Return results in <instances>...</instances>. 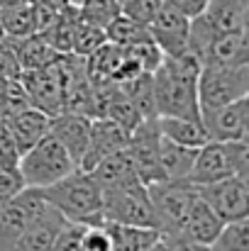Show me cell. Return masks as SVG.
<instances>
[{
	"label": "cell",
	"instance_id": "6da1fadb",
	"mask_svg": "<svg viewBox=\"0 0 249 251\" xmlns=\"http://www.w3.org/2000/svg\"><path fill=\"white\" fill-rule=\"evenodd\" d=\"M203 64L188 49L164 56L162 64L152 74L154 83V102L159 117H193L200 120L198 105V74Z\"/></svg>",
	"mask_w": 249,
	"mask_h": 251
},
{
	"label": "cell",
	"instance_id": "7a4b0ae2",
	"mask_svg": "<svg viewBox=\"0 0 249 251\" xmlns=\"http://www.w3.org/2000/svg\"><path fill=\"white\" fill-rule=\"evenodd\" d=\"M37 190L52 207H56L71 222H83V225L103 222V217H100L103 190L93 180V176L81 168H76L69 176H64L61 180H56L47 188H37Z\"/></svg>",
	"mask_w": 249,
	"mask_h": 251
},
{
	"label": "cell",
	"instance_id": "3957f363",
	"mask_svg": "<svg viewBox=\"0 0 249 251\" xmlns=\"http://www.w3.org/2000/svg\"><path fill=\"white\" fill-rule=\"evenodd\" d=\"M17 168L27 188H47L76 171V164L69 156V151L47 132L34 147L22 151Z\"/></svg>",
	"mask_w": 249,
	"mask_h": 251
},
{
	"label": "cell",
	"instance_id": "277c9868",
	"mask_svg": "<svg viewBox=\"0 0 249 251\" xmlns=\"http://www.w3.org/2000/svg\"><path fill=\"white\" fill-rule=\"evenodd\" d=\"M100 217L105 222H117V225L157 227L152 200H149V190L139 180L120 185V188H112V190H105L103 193Z\"/></svg>",
	"mask_w": 249,
	"mask_h": 251
},
{
	"label": "cell",
	"instance_id": "5b68a950",
	"mask_svg": "<svg viewBox=\"0 0 249 251\" xmlns=\"http://www.w3.org/2000/svg\"><path fill=\"white\" fill-rule=\"evenodd\" d=\"M249 95V64L247 66H203L198 74V105L213 110L232 100Z\"/></svg>",
	"mask_w": 249,
	"mask_h": 251
},
{
	"label": "cell",
	"instance_id": "8992f818",
	"mask_svg": "<svg viewBox=\"0 0 249 251\" xmlns=\"http://www.w3.org/2000/svg\"><path fill=\"white\" fill-rule=\"evenodd\" d=\"M149 200L154 210V222L162 234H176L183 225V217L195 200V188L186 180H159L149 183Z\"/></svg>",
	"mask_w": 249,
	"mask_h": 251
},
{
	"label": "cell",
	"instance_id": "52a82bcc",
	"mask_svg": "<svg viewBox=\"0 0 249 251\" xmlns=\"http://www.w3.org/2000/svg\"><path fill=\"white\" fill-rule=\"evenodd\" d=\"M195 190L222 222H235V220L249 217V178L230 176L218 183L200 185Z\"/></svg>",
	"mask_w": 249,
	"mask_h": 251
},
{
	"label": "cell",
	"instance_id": "ba28073f",
	"mask_svg": "<svg viewBox=\"0 0 249 251\" xmlns=\"http://www.w3.org/2000/svg\"><path fill=\"white\" fill-rule=\"evenodd\" d=\"M200 122L213 142H249V95L213 110H203Z\"/></svg>",
	"mask_w": 249,
	"mask_h": 251
},
{
	"label": "cell",
	"instance_id": "9c48e42d",
	"mask_svg": "<svg viewBox=\"0 0 249 251\" xmlns=\"http://www.w3.org/2000/svg\"><path fill=\"white\" fill-rule=\"evenodd\" d=\"M159 137L162 134L157 129V120H144L137 129L130 132L127 154L137 171V178L144 185L164 180L162 166H159Z\"/></svg>",
	"mask_w": 249,
	"mask_h": 251
},
{
	"label": "cell",
	"instance_id": "30bf717a",
	"mask_svg": "<svg viewBox=\"0 0 249 251\" xmlns=\"http://www.w3.org/2000/svg\"><path fill=\"white\" fill-rule=\"evenodd\" d=\"M42 202L37 188H25L12 200L0 205V251H15L32 212Z\"/></svg>",
	"mask_w": 249,
	"mask_h": 251
},
{
	"label": "cell",
	"instance_id": "8fae6325",
	"mask_svg": "<svg viewBox=\"0 0 249 251\" xmlns=\"http://www.w3.org/2000/svg\"><path fill=\"white\" fill-rule=\"evenodd\" d=\"M64 222H66V217L42 198V202L32 212L15 251H52V244H54L59 229L64 227Z\"/></svg>",
	"mask_w": 249,
	"mask_h": 251
},
{
	"label": "cell",
	"instance_id": "7c38bea8",
	"mask_svg": "<svg viewBox=\"0 0 249 251\" xmlns=\"http://www.w3.org/2000/svg\"><path fill=\"white\" fill-rule=\"evenodd\" d=\"M20 83L25 88L32 107L42 110L49 117L61 112V81H59L54 64L44 69L20 71Z\"/></svg>",
	"mask_w": 249,
	"mask_h": 251
},
{
	"label": "cell",
	"instance_id": "4fadbf2b",
	"mask_svg": "<svg viewBox=\"0 0 249 251\" xmlns=\"http://www.w3.org/2000/svg\"><path fill=\"white\" fill-rule=\"evenodd\" d=\"M188 27H191V17L181 15L178 10L168 7L162 2L159 12L154 15V20L147 25L154 44L159 47V51L164 56H176L181 51H186L188 44Z\"/></svg>",
	"mask_w": 249,
	"mask_h": 251
},
{
	"label": "cell",
	"instance_id": "5bb4252c",
	"mask_svg": "<svg viewBox=\"0 0 249 251\" xmlns=\"http://www.w3.org/2000/svg\"><path fill=\"white\" fill-rule=\"evenodd\" d=\"M127 142H130V132L125 127H120L117 122H112L108 117H93L90 120V142H88V149L83 154L79 168L85 173L93 171V166L100 159L125 149Z\"/></svg>",
	"mask_w": 249,
	"mask_h": 251
},
{
	"label": "cell",
	"instance_id": "9a60e30c",
	"mask_svg": "<svg viewBox=\"0 0 249 251\" xmlns=\"http://www.w3.org/2000/svg\"><path fill=\"white\" fill-rule=\"evenodd\" d=\"M49 134L69 151V156L79 168L90 142V117L81 112H59L49 117Z\"/></svg>",
	"mask_w": 249,
	"mask_h": 251
},
{
	"label": "cell",
	"instance_id": "2e32d148",
	"mask_svg": "<svg viewBox=\"0 0 249 251\" xmlns=\"http://www.w3.org/2000/svg\"><path fill=\"white\" fill-rule=\"evenodd\" d=\"M230 176H235V173L230 166L225 144L210 139L203 147H198L195 161H193V168H191L186 183H191L193 188H200V185H210V183H218V180L230 178Z\"/></svg>",
	"mask_w": 249,
	"mask_h": 251
},
{
	"label": "cell",
	"instance_id": "e0dca14e",
	"mask_svg": "<svg viewBox=\"0 0 249 251\" xmlns=\"http://www.w3.org/2000/svg\"><path fill=\"white\" fill-rule=\"evenodd\" d=\"M249 64V29L215 34L203 66H247Z\"/></svg>",
	"mask_w": 249,
	"mask_h": 251
},
{
	"label": "cell",
	"instance_id": "ac0fdd59",
	"mask_svg": "<svg viewBox=\"0 0 249 251\" xmlns=\"http://www.w3.org/2000/svg\"><path fill=\"white\" fill-rule=\"evenodd\" d=\"M222 225L225 222L213 212V207L200 195H195V200L191 202V207H188V212L183 217V225H181V229L176 234H181V237H186L191 242H198V244L210 247L213 239L218 237V232L222 229Z\"/></svg>",
	"mask_w": 249,
	"mask_h": 251
},
{
	"label": "cell",
	"instance_id": "d6986e66",
	"mask_svg": "<svg viewBox=\"0 0 249 251\" xmlns=\"http://www.w3.org/2000/svg\"><path fill=\"white\" fill-rule=\"evenodd\" d=\"M200 15L218 34L249 29V0H210Z\"/></svg>",
	"mask_w": 249,
	"mask_h": 251
},
{
	"label": "cell",
	"instance_id": "ffe728a7",
	"mask_svg": "<svg viewBox=\"0 0 249 251\" xmlns=\"http://www.w3.org/2000/svg\"><path fill=\"white\" fill-rule=\"evenodd\" d=\"M93 176V180L100 185V190H112V188H120V185H127V183H135L139 180L137 178V171L132 166V159L127 154V147L115 151V154H108L105 159H100L93 171H88ZM142 183V180H139Z\"/></svg>",
	"mask_w": 249,
	"mask_h": 251
},
{
	"label": "cell",
	"instance_id": "44dd1931",
	"mask_svg": "<svg viewBox=\"0 0 249 251\" xmlns=\"http://www.w3.org/2000/svg\"><path fill=\"white\" fill-rule=\"evenodd\" d=\"M10 47H12V54L20 64V71H32V69H44V66H52L59 56V51L47 42V37L42 32H34L29 37H22V39H10Z\"/></svg>",
	"mask_w": 249,
	"mask_h": 251
},
{
	"label": "cell",
	"instance_id": "7402d4cb",
	"mask_svg": "<svg viewBox=\"0 0 249 251\" xmlns=\"http://www.w3.org/2000/svg\"><path fill=\"white\" fill-rule=\"evenodd\" d=\"M7 125L12 129V137H15L20 156H22V151L34 147L49 132V115H44L37 107H25V110L7 115Z\"/></svg>",
	"mask_w": 249,
	"mask_h": 251
},
{
	"label": "cell",
	"instance_id": "603a6c76",
	"mask_svg": "<svg viewBox=\"0 0 249 251\" xmlns=\"http://www.w3.org/2000/svg\"><path fill=\"white\" fill-rule=\"evenodd\" d=\"M157 129L164 139H171L181 147L198 149L205 142H210L203 122L193 117H157Z\"/></svg>",
	"mask_w": 249,
	"mask_h": 251
},
{
	"label": "cell",
	"instance_id": "cb8c5ba5",
	"mask_svg": "<svg viewBox=\"0 0 249 251\" xmlns=\"http://www.w3.org/2000/svg\"><path fill=\"white\" fill-rule=\"evenodd\" d=\"M105 227L112 237V251H149L162 239V232L157 227H135L117 222H105Z\"/></svg>",
	"mask_w": 249,
	"mask_h": 251
},
{
	"label": "cell",
	"instance_id": "d4e9b609",
	"mask_svg": "<svg viewBox=\"0 0 249 251\" xmlns=\"http://www.w3.org/2000/svg\"><path fill=\"white\" fill-rule=\"evenodd\" d=\"M195 151L193 147H181L171 139L159 137V166L164 180H186L193 161H195Z\"/></svg>",
	"mask_w": 249,
	"mask_h": 251
},
{
	"label": "cell",
	"instance_id": "484cf974",
	"mask_svg": "<svg viewBox=\"0 0 249 251\" xmlns=\"http://www.w3.org/2000/svg\"><path fill=\"white\" fill-rule=\"evenodd\" d=\"M0 22L2 32L10 39H22L37 32V20H34V2L32 0H15L0 7Z\"/></svg>",
	"mask_w": 249,
	"mask_h": 251
},
{
	"label": "cell",
	"instance_id": "4316f807",
	"mask_svg": "<svg viewBox=\"0 0 249 251\" xmlns=\"http://www.w3.org/2000/svg\"><path fill=\"white\" fill-rule=\"evenodd\" d=\"M79 22V5L69 2L66 7H61L56 12V17L52 20V25L42 32L47 37V42L59 51V54H71V42H74V29Z\"/></svg>",
	"mask_w": 249,
	"mask_h": 251
},
{
	"label": "cell",
	"instance_id": "83f0119b",
	"mask_svg": "<svg viewBox=\"0 0 249 251\" xmlns=\"http://www.w3.org/2000/svg\"><path fill=\"white\" fill-rule=\"evenodd\" d=\"M117 88L130 98V102L139 110V115L144 120H157V102H154V83H152V74H139L125 83H117Z\"/></svg>",
	"mask_w": 249,
	"mask_h": 251
},
{
	"label": "cell",
	"instance_id": "f1b7e54d",
	"mask_svg": "<svg viewBox=\"0 0 249 251\" xmlns=\"http://www.w3.org/2000/svg\"><path fill=\"white\" fill-rule=\"evenodd\" d=\"M105 39L117 44V47H130V44H137V42H144V39H152L149 29L135 20H130L127 15H117L112 17L108 25H105Z\"/></svg>",
	"mask_w": 249,
	"mask_h": 251
},
{
	"label": "cell",
	"instance_id": "f546056e",
	"mask_svg": "<svg viewBox=\"0 0 249 251\" xmlns=\"http://www.w3.org/2000/svg\"><path fill=\"white\" fill-rule=\"evenodd\" d=\"M210 251H249V217L225 222L213 239Z\"/></svg>",
	"mask_w": 249,
	"mask_h": 251
},
{
	"label": "cell",
	"instance_id": "4dcf8cb0",
	"mask_svg": "<svg viewBox=\"0 0 249 251\" xmlns=\"http://www.w3.org/2000/svg\"><path fill=\"white\" fill-rule=\"evenodd\" d=\"M103 42H105V29L93 25V22H88V20H83L79 15V22H76V29H74V42H71V54L85 59Z\"/></svg>",
	"mask_w": 249,
	"mask_h": 251
},
{
	"label": "cell",
	"instance_id": "1f68e13d",
	"mask_svg": "<svg viewBox=\"0 0 249 251\" xmlns=\"http://www.w3.org/2000/svg\"><path fill=\"white\" fill-rule=\"evenodd\" d=\"M79 15L83 20H88V22H93V25L105 29V25L112 17L120 15V5H117V0H81Z\"/></svg>",
	"mask_w": 249,
	"mask_h": 251
},
{
	"label": "cell",
	"instance_id": "d6a6232c",
	"mask_svg": "<svg viewBox=\"0 0 249 251\" xmlns=\"http://www.w3.org/2000/svg\"><path fill=\"white\" fill-rule=\"evenodd\" d=\"M125 54L147 74H154V69L162 64L164 54L159 51V47L154 44V39H144V42H137V44H130V47H122Z\"/></svg>",
	"mask_w": 249,
	"mask_h": 251
},
{
	"label": "cell",
	"instance_id": "836d02e7",
	"mask_svg": "<svg viewBox=\"0 0 249 251\" xmlns=\"http://www.w3.org/2000/svg\"><path fill=\"white\" fill-rule=\"evenodd\" d=\"M83 232H85L83 222L66 220L52 244V251H83Z\"/></svg>",
	"mask_w": 249,
	"mask_h": 251
},
{
	"label": "cell",
	"instance_id": "e575fe53",
	"mask_svg": "<svg viewBox=\"0 0 249 251\" xmlns=\"http://www.w3.org/2000/svg\"><path fill=\"white\" fill-rule=\"evenodd\" d=\"M17 164H20V149L7 125V117H2L0 120V166L17 168Z\"/></svg>",
	"mask_w": 249,
	"mask_h": 251
},
{
	"label": "cell",
	"instance_id": "d590c367",
	"mask_svg": "<svg viewBox=\"0 0 249 251\" xmlns=\"http://www.w3.org/2000/svg\"><path fill=\"white\" fill-rule=\"evenodd\" d=\"M159 7H162V0H130L127 5L120 7V12L147 27L154 20V15L159 12Z\"/></svg>",
	"mask_w": 249,
	"mask_h": 251
},
{
	"label": "cell",
	"instance_id": "8d00e7d4",
	"mask_svg": "<svg viewBox=\"0 0 249 251\" xmlns=\"http://www.w3.org/2000/svg\"><path fill=\"white\" fill-rule=\"evenodd\" d=\"M83 251H112V237H110L105 222L85 225V232H83Z\"/></svg>",
	"mask_w": 249,
	"mask_h": 251
},
{
	"label": "cell",
	"instance_id": "74e56055",
	"mask_svg": "<svg viewBox=\"0 0 249 251\" xmlns=\"http://www.w3.org/2000/svg\"><path fill=\"white\" fill-rule=\"evenodd\" d=\"M222 144H225L232 173L242 176V178H249V142L242 139V142H222Z\"/></svg>",
	"mask_w": 249,
	"mask_h": 251
},
{
	"label": "cell",
	"instance_id": "f35d334b",
	"mask_svg": "<svg viewBox=\"0 0 249 251\" xmlns=\"http://www.w3.org/2000/svg\"><path fill=\"white\" fill-rule=\"evenodd\" d=\"M27 185L22 180V173L20 168H7V166H0V205L12 200L17 193H22Z\"/></svg>",
	"mask_w": 249,
	"mask_h": 251
},
{
	"label": "cell",
	"instance_id": "ab89813d",
	"mask_svg": "<svg viewBox=\"0 0 249 251\" xmlns=\"http://www.w3.org/2000/svg\"><path fill=\"white\" fill-rule=\"evenodd\" d=\"M162 244H164L166 251H210V247L191 242L181 234H162Z\"/></svg>",
	"mask_w": 249,
	"mask_h": 251
},
{
	"label": "cell",
	"instance_id": "60d3db41",
	"mask_svg": "<svg viewBox=\"0 0 249 251\" xmlns=\"http://www.w3.org/2000/svg\"><path fill=\"white\" fill-rule=\"evenodd\" d=\"M164 5L168 7H173V10H178L181 15H186V17H198L203 10H205V5L210 2V0H162Z\"/></svg>",
	"mask_w": 249,
	"mask_h": 251
},
{
	"label": "cell",
	"instance_id": "b9f144b4",
	"mask_svg": "<svg viewBox=\"0 0 249 251\" xmlns=\"http://www.w3.org/2000/svg\"><path fill=\"white\" fill-rule=\"evenodd\" d=\"M34 5H42V7H52V10H61V7H66L69 5V0H32Z\"/></svg>",
	"mask_w": 249,
	"mask_h": 251
},
{
	"label": "cell",
	"instance_id": "7bdbcfd3",
	"mask_svg": "<svg viewBox=\"0 0 249 251\" xmlns=\"http://www.w3.org/2000/svg\"><path fill=\"white\" fill-rule=\"evenodd\" d=\"M2 117H7V115H5V105H2V98H0V120Z\"/></svg>",
	"mask_w": 249,
	"mask_h": 251
},
{
	"label": "cell",
	"instance_id": "ee69618b",
	"mask_svg": "<svg viewBox=\"0 0 249 251\" xmlns=\"http://www.w3.org/2000/svg\"><path fill=\"white\" fill-rule=\"evenodd\" d=\"M127 2H130V0H117V5H120V7H122V5H127Z\"/></svg>",
	"mask_w": 249,
	"mask_h": 251
},
{
	"label": "cell",
	"instance_id": "f6af8a7d",
	"mask_svg": "<svg viewBox=\"0 0 249 251\" xmlns=\"http://www.w3.org/2000/svg\"><path fill=\"white\" fill-rule=\"evenodd\" d=\"M7 2H15V0H0V7H2V5H7Z\"/></svg>",
	"mask_w": 249,
	"mask_h": 251
},
{
	"label": "cell",
	"instance_id": "bcb514c9",
	"mask_svg": "<svg viewBox=\"0 0 249 251\" xmlns=\"http://www.w3.org/2000/svg\"><path fill=\"white\" fill-rule=\"evenodd\" d=\"M2 37H5V32H2V22H0V39H2Z\"/></svg>",
	"mask_w": 249,
	"mask_h": 251
},
{
	"label": "cell",
	"instance_id": "7dc6e473",
	"mask_svg": "<svg viewBox=\"0 0 249 251\" xmlns=\"http://www.w3.org/2000/svg\"><path fill=\"white\" fill-rule=\"evenodd\" d=\"M69 2H74V5H81V0H69Z\"/></svg>",
	"mask_w": 249,
	"mask_h": 251
}]
</instances>
